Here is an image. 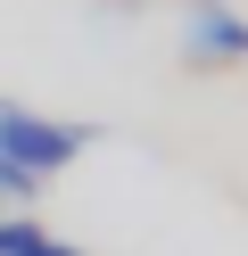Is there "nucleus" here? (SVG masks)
I'll use <instances>...</instances> for the list:
<instances>
[{"label": "nucleus", "mask_w": 248, "mask_h": 256, "mask_svg": "<svg viewBox=\"0 0 248 256\" xmlns=\"http://www.w3.org/2000/svg\"><path fill=\"white\" fill-rule=\"evenodd\" d=\"M75 149H91V132L83 124H50V116H33V108H0V166H17V174H58Z\"/></svg>", "instance_id": "obj_1"}, {"label": "nucleus", "mask_w": 248, "mask_h": 256, "mask_svg": "<svg viewBox=\"0 0 248 256\" xmlns=\"http://www.w3.org/2000/svg\"><path fill=\"white\" fill-rule=\"evenodd\" d=\"M182 50H190L198 66H231V58H248V25L231 17V8H198L190 34H182Z\"/></svg>", "instance_id": "obj_2"}, {"label": "nucleus", "mask_w": 248, "mask_h": 256, "mask_svg": "<svg viewBox=\"0 0 248 256\" xmlns=\"http://www.w3.org/2000/svg\"><path fill=\"white\" fill-rule=\"evenodd\" d=\"M0 256H83V248H58V240L33 232V223H0Z\"/></svg>", "instance_id": "obj_3"}, {"label": "nucleus", "mask_w": 248, "mask_h": 256, "mask_svg": "<svg viewBox=\"0 0 248 256\" xmlns=\"http://www.w3.org/2000/svg\"><path fill=\"white\" fill-rule=\"evenodd\" d=\"M0 190H9V198H33V174H17V166H0Z\"/></svg>", "instance_id": "obj_4"}]
</instances>
